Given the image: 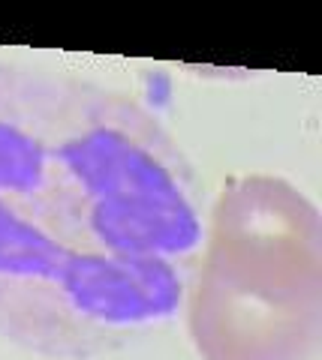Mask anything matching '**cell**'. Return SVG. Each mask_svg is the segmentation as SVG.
Returning a JSON list of instances; mask_svg holds the SVG:
<instances>
[{
    "label": "cell",
    "instance_id": "7a4b0ae2",
    "mask_svg": "<svg viewBox=\"0 0 322 360\" xmlns=\"http://www.w3.org/2000/svg\"><path fill=\"white\" fill-rule=\"evenodd\" d=\"M202 360H316L322 217L283 177H235L217 195L187 303Z\"/></svg>",
    "mask_w": 322,
    "mask_h": 360
},
{
    "label": "cell",
    "instance_id": "6da1fadb",
    "mask_svg": "<svg viewBox=\"0 0 322 360\" xmlns=\"http://www.w3.org/2000/svg\"><path fill=\"white\" fill-rule=\"evenodd\" d=\"M193 165L120 90L0 60V336L87 360L163 324L202 246Z\"/></svg>",
    "mask_w": 322,
    "mask_h": 360
}]
</instances>
